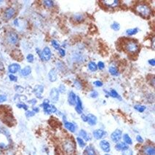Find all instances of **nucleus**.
Masks as SVG:
<instances>
[{
	"label": "nucleus",
	"mask_w": 155,
	"mask_h": 155,
	"mask_svg": "<svg viewBox=\"0 0 155 155\" xmlns=\"http://www.w3.org/2000/svg\"><path fill=\"white\" fill-rule=\"evenodd\" d=\"M136 11L143 18H149L151 13V10L149 6L144 3L138 4L136 6Z\"/></svg>",
	"instance_id": "obj_1"
},
{
	"label": "nucleus",
	"mask_w": 155,
	"mask_h": 155,
	"mask_svg": "<svg viewBox=\"0 0 155 155\" xmlns=\"http://www.w3.org/2000/svg\"><path fill=\"white\" fill-rule=\"evenodd\" d=\"M63 150L67 155H71L75 151V144L71 139H66L63 142Z\"/></svg>",
	"instance_id": "obj_2"
},
{
	"label": "nucleus",
	"mask_w": 155,
	"mask_h": 155,
	"mask_svg": "<svg viewBox=\"0 0 155 155\" xmlns=\"http://www.w3.org/2000/svg\"><path fill=\"white\" fill-rule=\"evenodd\" d=\"M125 50L128 52V53L130 54H136L138 53L139 50V45L136 42L133 40H128L125 42Z\"/></svg>",
	"instance_id": "obj_3"
},
{
	"label": "nucleus",
	"mask_w": 155,
	"mask_h": 155,
	"mask_svg": "<svg viewBox=\"0 0 155 155\" xmlns=\"http://www.w3.org/2000/svg\"><path fill=\"white\" fill-rule=\"evenodd\" d=\"M42 108H43L44 112L47 114H51L53 113H56L57 112V109L54 105L50 104L48 101H44V103L42 104Z\"/></svg>",
	"instance_id": "obj_4"
},
{
	"label": "nucleus",
	"mask_w": 155,
	"mask_h": 155,
	"mask_svg": "<svg viewBox=\"0 0 155 155\" xmlns=\"http://www.w3.org/2000/svg\"><path fill=\"white\" fill-rule=\"evenodd\" d=\"M6 40L8 42L10 45H17V43L18 42L19 38H18V35L14 31H10L8 34H7V37H6Z\"/></svg>",
	"instance_id": "obj_5"
},
{
	"label": "nucleus",
	"mask_w": 155,
	"mask_h": 155,
	"mask_svg": "<svg viewBox=\"0 0 155 155\" xmlns=\"http://www.w3.org/2000/svg\"><path fill=\"white\" fill-rule=\"evenodd\" d=\"M52 57V52L48 47H46L42 51V57L41 60L43 61H48L51 59Z\"/></svg>",
	"instance_id": "obj_6"
},
{
	"label": "nucleus",
	"mask_w": 155,
	"mask_h": 155,
	"mask_svg": "<svg viewBox=\"0 0 155 155\" xmlns=\"http://www.w3.org/2000/svg\"><path fill=\"white\" fill-rule=\"evenodd\" d=\"M122 135H123V132L121 130L116 129L111 134V139L114 143H118L122 138Z\"/></svg>",
	"instance_id": "obj_7"
},
{
	"label": "nucleus",
	"mask_w": 155,
	"mask_h": 155,
	"mask_svg": "<svg viewBox=\"0 0 155 155\" xmlns=\"http://www.w3.org/2000/svg\"><path fill=\"white\" fill-rule=\"evenodd\" d=\"M50 101L53 103H56L59 99V91L58 89L53 88L50 92Z\"/></svg>",
	"instance_id": "obj_8"
},
{
	"label": "nucleus",
	"mask_w": 155,
	"mask_h": 155,
	"mask_svg": "<svg viewBox=\"0 0 155 155\" xmlns=\"http://www.w3.org/2000/svg\"><path fill=\"white\" fill-rule=\"evenodd\" d=\"M100 147L103 151L106 153H109L111 150V145L109 141L106 140H102L100 142Z\"/></svg>",
	"instance_id": "obj_9"
},
{
	"label": "nucleus",
	"mask_w": 155,
	"mask_h": 155,
	"mask_svg": "<svg viewBox=\"0 0 155 155\" xmlns=\"http://www.w3.org/2000/svg\"><path fill=\"white\" fill-rule=\"evenodd\" d=\"M63 123H64V126H65V128H66L68 131H70L71 133L76 132V125L72 123H70V122L66 121L65 117H63Z\"/></svg>",
	"instance_id": "obj_10"
},
{
	"label": "nucleus",
	"mask_w": 155,
	"mask_h": 155,
	"mask_svg": "<svg viewBox=\"0 0 155 155\" xmlns=\"http://www.w3.org/2000/svg\"><path fill=\"white\" fill-rule=\"evenodd\" d=\"M93 137L95 138L96 140H100L102 139L105 136H106V132L102 129H97L95 130L93 133Z\"/></svg>",
	"instance_id": "obj_11"
},
{
	"label": "nucleus",
	"mask_w": 155,
	"mask_h": 155,
	"mask_svg": "<svg viewBox=\"0 0 155 155\" xmlns=\"http://www.w3.org/2000/svg\"><path fill=\"white\" fill-rule=\"evenodd\" d=\"M143 153L144 155H155V149L153 146L147 145L143 148Z\"/></svg>",
	"instance_id": "obj_12"
},
{
	"label": "nucleus",
	"mask_w": 155,
	"mask_h": 155,
	"mask_svg": "<svg viewBox=\"0 0 155 155\" xmlns=\"http://www.w3.org/2000/svg\"><path fill=\"white\" fill-rule=\"evenodd\" d=\"M76 106H75V110H76V113L79 114H82L83 112V106H82V103L81 101L80 98L79 96H76Z\"/></svg>",
	"instance_id": "obj_13"
},
{
	"label": "nucleus",
	"mask_w": 155,
	"mask_h": 155,
	"mask_svg": "<svg viewBox=\"0 0 155 155\" xmlns=\"http://www.w3.org/2000/svg\"><path fill=\"white\" fill-rule=\"evenodd\" d=\"M43 91H44V87L42 85H40V84L36 85L35 87L34 88V95H35L36 97L38 98H42Z\"/></svg>",
	"instance_id": "obj_14"
},
{
	"label": "nucleus",
	"mask_w": 155,
	"mask_h": 155,
	"mask_svg": "<svg viewBox=\"0 0 155 155\" xmlns=\"http://www.w3.org/2000/svg\"><path fill=\"white\" fill-rule=\"evenodd\" d=\"M15 15V10L12 7H9L7 10L4 11V18L6 19L9 20L13 18L14 15Z\"/></svg>",
	"instance_id": "obj_15"
},
{
	"label": "nucleus",
	"mask_w": 155,
	"mask_h": 155,
	"mask_svg": "<svg viewBox=\"0 0 155 155\" xmlns=\"http://www.w3.org/2000/svg\"><path fill=\"white\" fill-rule=\"evenodd\" d=\"M20 69H21V66L18 63H12L8 67V71L11 74L17 73Z\"/></svg>",
	"instance_id": "obj_16"
},
{
	"label": "nucleus",
	"mask_w": 155,
	"mask_h": 155,
	"mask_svg": "<svg viewBox=\"0 0 155 155\" xmlns=\"http://www.w3.org/2000/svg\"><path fill=\"white\" fill-rule=\"evenodd\" d=\"M48 79L51 82H56L57 79V71L55 68H53L48 73Z\"/></svg>",
	"instance_id": "obj_17"
},
{
	"label": "nucleus",
	"mask_w": 155,
	"mask_h": 155,
	"mask_svg": "<svg viewBox=\"0 0 155 155\" xmlns=\"http://www.w3.org/2000/svg\"><path fill=\"white\" fill-rule=\"evenodd\" d=\"M76 95L73 91H71L68 93V102L71 106H74L76 104Z\"/></svg>",
	"instance_id": "obj_18"
},
{
	"label": "nucleus",
	"mask_w": 155,
	"mask_h": 155,
	"mask_svg": "<svg viewBox=\"0 0 155 155\" xmlns=\"http://www.w3.org/2000/svg\"><path fill=\"white\" fill-rule=\"evenodd\" d=\"M87 116V122L88 124L91 126H94V125H96L97 123V117H95L94 114H89Z\"/></svg>",
	"instance_id": "obj_19"
},
{
	"label": "nucleus",
	"mask_w": 155,
	"mask_h": 155,
	"mask_svg": "<svg viewBox=\"0 0 155 155\" xmlns=\"http://www.w3.org/2000/svg\"><path fill=\"white\" fill-rule=\"evenodd\" d=\"M128 148H129L128 145H127L124 142H118L115 146V149L119 151H123Z\"/></svg>",
	"instance_id": "obj_20"
},
{
	"label": "nucleus",
	"mask_w": 155,
	"mask_h": 155,
	"mask_svg": "<svg viewBox=\"0 0 155 155\" xmlns=\"http://www.w3.org/2000/svg\"><path fill=\"white\" fill-rule=\"evenodd\" d=\"M79 136H80L81 138H82L83 140H85V141H88L91 139V137L84 130H80L79 132Z\"/></svg>",
	"instance_id": "obj_21"
},
{
	"label": "nucleus",
	"mask_w": 155,
	"mask_h": 155,
	"mask_svg": "<svg viewBox=\"0 0 155 155\" xmlns=\"http://www.w3.org/2000/svg\"><path fill=\"white\" fill-rule=\"evenodd\" d=\"M103 4H105L107 7H117L120 4V1H102Z\"/></svg>",
	"instance_id": "obj_22"
},
{
	"label": "nucleus",
	"mask_w": 155,
	"mask_h": 155,
	"mask_svg": "<svg viewBox=\"0 0 155 155\" xmlns=\"http://www.w3.org/2000/svg\"><path fill=\"white\" fill-rule=\"evenodd\" d=\"M84 154L85 155H96L95 149L92 146H87L85 148L84 151Z\"/></svg>",
	"instance_id": "obj_23"
},
{
	"label": "nucleus",
	"mask_w": 155,
	"mask_h": 155,
	"mask_svg": "<svg viewBox=\"0 0 155 155\" xmlns=\"http://www.w3.org/2000/svg\"><path fill=\"white\" fill-rule=\"evenodd\" d=\"M31 72V68L30 66H26L21 69V74L23 76H27L28 75H29Z\"/></svg>",
	"instance_id": "obj_24"
},
{
	"label": "nucleus",
	"mask_w": 155,
	"mask_h": 155,
	"mask_svg": "<svg viewBox=\"0 0 155 155\" xmlns=\"http://www.w3.org/2000/svg\"><path fill=\"white\" fill-rule=\"evenodd\" d=\"M123 141L124 143H126L127 145H131L133 143V141L131 139V138L130 137L128 134H124L123 135Z\"/></svg>",
	"instance_id": "obj_25"
},
{
	"label": "nucleus",
	"mask_w": 155,
	"mask_h": 155,
	"mask_svg": "<svg viewBox=\"0 0 155 155\" xmlns=\"http://www.w3.org/2000/svg\"><path fill=\"white\" fill-rule=\"evenodd\" d=\"M88 68L90 71H95L98 69V66H97V64L95 62L91 61L88 64Z\"/></svg>",
	"instance_id": "obj_26"
},
{
	"label": "nucleus",
	"mask_w": 155,
	"mask_h": 155,
	"mask_svg": "<svg viewBox=\"0 0 155 155\" xmlns=\"http://www.w3.org/2000/svg\"><path fill=\"white\" fill-rule=\"evenodd\" d=\"M109 73L112 75V76H118L119 74V71L116 67L114 66H111L109 69Z\"/></svg>",
	"instance_id": "obj_27"
},
{
	"label": "nucleus",
	"mask_w": 155,
	"mask_h": 155,
	"mask_svg": "<svg viewBox=\"0 0 155 155\" xmlns=\"http://www.w3.org/2000/svg\"><path fill=\"white\" fill-rule=\"evenodd\" d=\"M138 32V29H137V28H135V29H130L126 31V34H128V36L135 35V34H137Z\"/></svg>",
	"instance_id": "obj_28"
},
{
	"label": "nucleus",
	"mask_w": 155,
	"mask_h": 155,
	"mask_svg": "<svg viewBox=\"0 0 155 155\" xmlns=\"http://www.w3.org/2000/svg\"><path fill=\"white\" fill-rule=\"evenodd\" d=\"M109 95H111V96H112V98H118L119 100H121V97L120 96L119 93H117V92L115 90H111V91L109 93Z\"/></svg>",
	"instance_id": "obj_29"
},
{
	"label": "nucleus",
	"mask_w": 155,
	"mask_h": 155,
	"mask_svg": "<svg viewBox=\"0 0 155 155\" xmlns=\"http://www.w3.org/2000/svg\"><path fill=\"white\" fill-rule=\"evenodd\" d=\"M134 109L139 112H143L146 110V106L140 104L136 105V106H134Z\"/></svg>",
	"instance_id": "obj_30"
},
{
	"label": "nucleus",
	"mask_w": 155,
	"mask_h": 155,
	"mask_svg": "<svg viewBox=\"0 0 155 155\" xmlns=\"http://www.w3.org/2000/svg\"><path fill=\"white\" fill-rule=\"evenodd\" d=\"M73 19L76 22H81L83 21V19H84V17H83L82 15H81V14H76V15H74L73 16Z\"/></svg>",
	"instance_id": "obj_31"
},
{
	"label": "nucleus",
	"mask_w": 155,
	"mask_h": 155,
	"mask_svg": "<svg viewBox=\"0 0 155 155\" xmlns=\"http://www.w3.org/2000/svg\"><path fill=\"white\" fill-rule=\"evenodd\" d=\"M76 141H77L78 144H79L81 148H84V147L85 146V142H84V141L83 140L82 138H81L80 137L76 138Z\"/></svg>",
	"instance_id": "obj_32"
},
{
	"label": "nucleus",
	"mask_w": 155,
	"mask_h": 155,
	"mask_svg": "<svg viewBox=\"0 0 155 155\" xmlns=\"http://www.w3.org/2000/svg\"><path fill=\"white\" fill-rule=\"evenodd\" d=\"M111 28L114 31H119L120 29V25L117 22H114L112 25H111Z\"/></svg>",
	"instance_id": "obj_33"
},
{
	"label": "nucleus",
	"mask_w": 155,
	"mask_h": 155,
	"mask_svg": "<svg viewBox=\"0 0 155 155\" xmlns=\"http://www.w3.org/2000/svg\"><path fill=\"white\" fill-rule=\"evenodd\" d=\"M43 4H45V6H46L47 7H53L54 6V2L51 0H46V1H43Z\"/></svg>",
	"instance_id": "obj_34"
},
{
	"label": "nucleus",
	"mask_w": 155,
	"mask_h": 155,
	"mask_svg": "<svg viewBox=\"0 0 155 155\" xmlns=\"http://www.w3.org/2000/svg\"><path fill=\"white\" fill-rule=\"evenodd\" d=\"M51 44H52V45H53V47L55 48V49L59 50L61 48H60V44H59L58 42L56 41V40H52Z\"/></svg>",
	"instance_id": "obj_35"
},
{
	"label": "nucleus",
	"mask_w": 155,
	"mask_h": 155,
	"mask_svg": "<svg viewBox=\"0 0 155 155\" xmlns=\"http://www.w3.org/2000/svg\"><path fill=\"white\" fill-rule=\"evenodd\" d=\"M17 106V107L18 108H19V109H24V110H26V111H27L28 110V106L26 104H25L24 103H18V104L16 105Z\"/></svg>",
	"instance_id": "obj_36"
},
{
	"label": "nucleus",
	"mask_w": 155,
	"mask_h": 155,
	"mask_svg": "<svg viewBox=\"0 0 155 155\" xmlns=\"http://www.w3.org/2000/svg\"><path fill=\"white\" fill-rule=\"evenodd\" d=\"M122 154H123V155H133V151H132V149L128 148L125 151H122Z\"/></svg>",
	"instance_id": "obj_37"
},
{
	"label": "nucleus",
	"mask_w": 155,
	"mask_h": 155,
	"mask_svg": "<svg viewBox=\"0 0 155 155\" xmlns=\"http://www.w3.org/2000/svg\"><path fill=\"white\" fill-rule=\"evenodd\" d=\"M74 85L77 89H81L82 87V83H81L80 81L77 80V79L74 81Z\"/></svg>",
	"instance_id": "obj_38"
},
{
	"label": "nucleus",
	"mask_w": 155,
	"mask_h": 155,
	"mask_svg": "<svg viewBox=\"0 0 155 155\" xmlns=\"http://www.w3.org/2000/svg\"><path fill=\"white\" fill-rule=\"evenodd\" d=\"M26 60H27L28 62L32 63L33 61H34V56H33L32 54H29L27 56V57H26Z\"/></svg>",
	"instance_id": "obj_39"
},
{
	"label": "nucleus",
	"mask_w": 155,
	"mask_h": 155,
	"mask_svg": "<svg viewBox=\"0 0 155 155\" xmlns=\"http://www.w3.org/2000/svg\"><path fill=\"white\" fill-rule=\"evenodd\" d=\"M35 115V113H34L33 111H29L27 110L26 112V116L27 117H34V116Z\"/></svg>",
	"instance_id": "obj_40"
},
{
	"label": "nucleus",
	"mask_w": 155,
	"mask_h": 155,
	"mask_svg": "<svg viewBox=\"0 0 155 155\" xmlns=\"http://www.w3.org/2000/svg\"><path fill=\"white\" fill-rule=\"evenodd\" d=\"M9 79H10V81H12V82H16L17 80H18V78H17L16 76H15V75L13 74H10L9 75Z\"/></svg>",
	"instance_id": "obj_41"
},
{
	"label": "nucleus",
	"mask_w": 155,
	"mask_h": 155,
	"mask_svg": "<svg viewBox=\"0 0 155 155\" xmlns=\"http://www.w3.org/2000/svg\"><path fill=\"white\" fill-rule=\"evenodd\" d=\"M7 101V96L5 95H1L0 94V103H4Z\"/></svg>",
	"instance_id": "obj_42"
},
{
	"label": "nucleus",
	"mask_w": 155,
	"mask_h": 155,
	"mask_svg": "<svg viewBox=\"0 0 155 155\" xmlns=\"http://www.w3.org/2000/svg\"><path fill=\"white\" fill-rule=\"evenodd\" d=\"M97 66H98V68L101 70H103V68H105L104 63H103L101 62V61H99L98 63V64H97Z\"/></svg>",
	"instance_id": "obj_43"
},
{
	"label": "nucleus",
	"mask_w": 155,
	"mask_h": 155,
	"mask_svg": "<svg viewBox=\"0 0 155 155\" xmlns=\"http://www.w3.org/2000/svg\"><path fill=\"white\" fill-rule=\"evenodd\" d=\"M90 97H91V98H97V97L98 96V92H96V91H95V90H93V91H92L91 93H90Z\"/></svg>",
	"instance_id": "obj_44"
},
{
	"label": "nucleus",
	"mask_w": 155,
	"mask_h": 155,
	"mask_svg": "<svg viewBox=\"0 0 155 155\" xmlns=\"http://www.w3.org/2000/svg\"><path fill=\"white\" fill-rule=\"evenodd\" d=\"M58 52H59V55H60L61 57H64V56H66L65 50L63 49V48H60V49L58 50Z\"/></svg>",
	"instance_id": "obj_45"
},
{
	"label": "nucleus",
	"mask_w": 155,
	"mask_h": 155,
	"mask_svg": "<svg viewBox=\"0 0 155 155\" xmlns=\"http://www.w3.org/2000/svg\"><path fill=\"white\" fill-rule=\"evenodd\" d=\"M15 90H16L18 93H23L24 90H23V87H21V86H16V87H15Z\"/></svg>",
	"instance_id": "obj_46"
},
{
	"label": "nucleus",
	"mask_w": 155,
	"mask_h": 155,
	"mask_svg": "<svg viewBox=\"0 0 155 155\" xmlns=\"http://www.w3.org/2000/svg\"><path fill=\"white\" fill-rule=\"evenodd\" d=\"M66 89L65 86H64L63 84H61L60 87H59V91H60L61 93H63L66 92Z\"/></svg>",
	"instance_id": "obj_47"
},
{
	"label": "nucleus",
	"mask_w": 155,
	"mask_h": 155,
	"mask_svg": "<svg viewBox=\"0 0 155 155\" xmlns=\"http://www.w3.org/2000/svg\"><path fill=\"white\" fill-rule=\"evenodd\" d=\"M136 141H137L140 143H142L143 142V138H142L141 136H139V135L136 136Z\"/></svg>",
	"instance_id": "obj_48"
},
{
	"label": "nucleus",
	"mask_w": 155,
	"mask_h": 155,
	"mask_svg": "<svg viewBox=\"0 0 155 155\" xmlns=\"http://www.w3.org/2000/svg\"><path fill=\"white\" fill-rule=\"evenodd\" d=\"M94 84H95L96 87H102L103 86V82H101L99 80H97L95 82H94Z\"/></svg>",
	"instance_id": "obj_49"
},
{
	"label": "nucleus",
	"mask_w": 155,
	"mask_h": 155,
	"mask_svg": "<svg viewBox=\"0 0 155 155\" xmlns=\"http://www.w3.org/2000/svg\"><path fill=\"white\" fill-rule=\"evenodd\" d=\"M81 118H82V121L84 122V123H87V116L85 115V114H82Z\"/></svg>",
	"instance_id": "obj_50"
},
{
	"label": "nucleus",
	"mask_w": 155,
	"mask_h": 155,
	"mask_svg": "<svg viewBox=\"0 0 155 155\" xmlns=\"http://www.w3.org/2000/svg\"><path fill=\"white\" fill-rule=\"evenodd\" d=\"M149 63L150 64L151 66H154L155 65V61L154 59H151V60L149 61Z\"/></svg>",
	"instance_id": "obj_51"
},
{
	"label": "nucleus",
	"mask_w": 155,
	"mask_h": 155,
	"mask_svg": "<svg viewBox=\"0 0 155 155\" xmlns=\"http://www.w3.org/2000/svg\"><path fill=\"white\" fill-rule=\"evenodd\" d=\"M32 111L34 112V113H37V112H40V109H39L38 107H34L33 108Z\"/></svg>",
	"instance_id": "obj_52"
},
{
	"label": "nucleus",
	"mask_w": 155,
	"mask_h": 155,
	"mask_svg": "<svg viewBox=\"0 0 155 155\" xmlns=\"http://www.w3.org/2000/svg\"><path fill=\"white\" fill-rule=\"evenodd\" d=\"M29 103H31V104H32V105H35L36 103H37V100L32 99V100H31V101H29Z\"/></svg>",
	"instance_id": "obj_53"
},
{
	"label": "nucleus",
	"mask_w": 155,
	"mask_h": 155,
	"mask_svg": "<svg viewBox=\"0 0 155 155\" xmlns=\"http://www.w3.org/2000/svg\"><path fill=\"white\" fill-rule=\"evenodd\" d=\"M14 24H15V26H18V19H15V21H14Z\"/></svg>",
	"instance_id": "obj_54"
},
{
	"label": "nucleus",
	"mask_w": 155,
	"mask_h": 155,
	"mask_svg": "<svg viewBox=\"0 0 155 155\" xmlns=\"http://www.w3.org/2000/svg\"><path fill=\"white\" fill-rule=\"evenodd\" d=\"M104 155H111V154H108V153H106V154H104Z\"/></svg>",
	"instance_id": "obj_55"
}]
</instances>
